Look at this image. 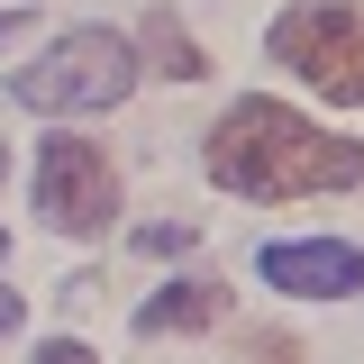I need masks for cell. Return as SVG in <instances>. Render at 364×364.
<instances>
[{"mask_svg": "<svg viewBox=\"0 0 364 364\" xmlns=\"http://www.w3.org/2000/svg\"><path fill=\"white\" fill-rule=\"evenodd\" d=\"M210 182L237 200H310V191H355L364 146L328 136L318 119H301L291 100H237L210 128Z\"/></svg>", "mask_w": 364, "mask_h": 364, "instance_id": "obj_1", "label": "cell"}, {"mask_svg": "<svg viewBox=\"0 0 364 364\" xmlns=\"http://www.w3.org/2000/svg\"><path fill=\"white\" fill-rule=\"evenodd\" d=\"M136 82V46L109 37V28H64L37 64L9 82L18 109H46V119H73V109H119Z\"/></svg>", "mask_w": 364, "mask_h": 364, "instance_id": "obj_2", "label": "cell"}, {"mask_svg": "<svg viewBox=\"0 0 364 364\" xmlns=\"http://www.w3.org/2000/svg\"><path fill=\"white\" fill-rule=\"evenodd\" d=\"M264 55L310 91H328L337 109H364V0H291L273 18Z\"/></svg>", "mask_w": 364, "mask_h": 364, "instance_id": "obj_3", "label": "cell"}, {"mask_svg": "<svg viewBox=\"0 0 364 364\" xmlns=\"http://www.w3.org/2000/svg\"><path fill=\"white\" fill-rule=\"evenodd\" d=\"M37 219L64 237H100L119 219V173L91 136H46L37 146Z\"/></svg>", "mask_w": 364, "mask_h": 364, "instance_id": "obj_4", "label": "cell"}, {"mask_svg": "<svg viewBox=\"0 0 364 364\" xmlns=\"http://www.w3.org/2000/svg\"><path fill=\"white\" fill-rule=\"evenodd\" d=\"M264 291H291V301H346V291H364V255L337 246V237L264 246Z\"/></svg>", "mask_w": 364, "mask_h": 364, "instance_id": "obj_5", "label": "cell"}, {"mask_svg": "<svg viewBox=\"0 0 364 364\" xmlns=\"http://www.w3.org/2000/svg\"><path fill=\"white\" fill-rule=\"evenodd\" d=\"M228 310V282H210V273H191V282H164L146 310H136V337H191V328H210V318Z\"/></svg>", "mask_w": 364, "mask_h": 364, "instance_id": "obj_6", "label": "cell"}, {"mask_svg": "<svg viewBox=\"0 0 364 364\" xmlns=\"http://www.w3.org/2000/svg\"><path fill=\"white\" fill-rule=\"evenodd\" d=\"M146 64H155V73H164V82H200V73H210V55H200V46L182 37V18L173 9H155V18H146Z\"/></svg>", "mask_w": 364, "mask_h": 364, "instance_id": "obj_7", "label": "cell"}, {"mask_svg": "<svg viewBox=\"0 0 364 364\" xmlns=\"http://www.w3.org/2000/svg\"><path fill=\"white\" fill-rule=\"evenodd\" d=\"M246 364H301V337L264 328V337H246Z\"/></svg>", "mask_w": 364, "mask_h": 364, "instance_id": "obj_8", "label": "cell"}, {"mask_svg": "<svg viewBox=\"0 0 364 364\" xmlns=\"http://www.w3.org/2000/svg\"><path fill=\"white\" fill-rule=\"evenodd\" d=\"M37 364H100V355H91L82 337H46V346H37Z\"/></svg>", "mask_w": 364, "mask_h": 364, "instance_id": "obj_9", "label": "cell"}, {"mask_svg": "<svg viewBox=\"0 0 364 364\" xmlns=\"http://www.w3.org/2000/svg\"><path fill=\"white\" fill-rule=\"evenodd\" d=\"M18 318H28V301H18V291H0V337H18Z\"/></svg>", "mask_w": 364, "mask_h": 364, "instance_id": "obj_10", "label": "cell"}, {"mask_svg": "<svg viewBox=\"0 0 364 364\" xmlns=\"http://www.w3.org/2000/svg\"><path fill=\"white\" fill-rule=\"evenodd\" d=\"M0 255H9V228H0Z\"/></svg>", "mask_w": 364, "mask_h": 364, "instance_id": "obj_11", "label": "cell"}]
</instances>
